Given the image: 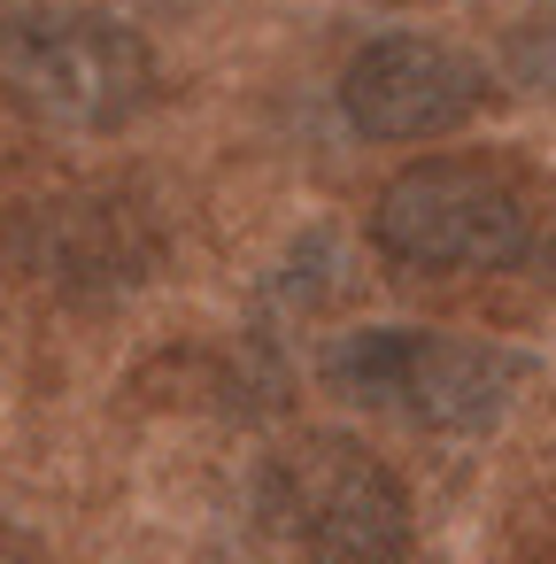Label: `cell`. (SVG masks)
Wrapping results in <instances>:
<instances>
[{
	"label": "cell",
	"mask_w": 556,
	"mask_h": 564,
	"mask_svg": "<svg viewBox=\"0 0 556 564\" xmlns=\"http://www.w3.org/2000/svg\"><path fill=\"white\" fill-rule=\"evenodd\" d=\"M263 518L309 564H410V541H417L402 471L348 433L286 441L263 464Z\"/></svg>",
	"instance_id": "cell-3"
},
{
	"label": "cell",
	"mask_w": 556,
	"mask_h": 564,
	"mask_svg": "<svg viewBox=\"0 0 556 564\" xmlns=\"http://www.w3.org/2000/svg\"><path fill=\"white\" fill-rule=\"evenodd\" d=\"M494 78L479 55L433 32H379L340 70V117L363 140H440L487 109Z\"/></svg>",
	"instance_id": "cell-6"
},
{
	"label": "cell",
	"mask_w": 556,
	"mask_h": 564,
	"mask_svg": "<svg viewBox=\"0 0 556 564\" xmlns=\"http://www.w3.org/2000/svg\"><path fill=\"white\" fill-rule=\"evenodd\" d=\"M541 240L533 194L494 155H425L379 186L371 248L410 279H494Z\"/></svg>",
	"instance_id": "cell-1"
},
{
	"label": "cell",
	"mask_w": 556,
	"mask_h": 564,
	"mask_svg": "<svg viewBox=\"0 0 556 564\" xmlns=\"http://www.w3.org/2000/svg\"><path fill=\"white\" fill-rule=\"evenodd\" d=\"M9 256L24 279H40L47 294H70V302H101V294H124L155 271L163 256V217L148 209V194L132 186H63L47 202H32L17 225H9Z\"/></svg>",
	"instance_id": "cell-5"
},
{
	"label": "cell",
	"mask_w": 556,
	"mask_h": 564,
	"mask_svg": "<svg viewBox=\"0 0 556 564\" xmlns=\"http://www.w3.org/2000/svg\"><path fill=\"white\" fill-rule=\"evenodd\" d=\"M325 371L348 402L394 410L425 433H494L525 387V356L471 333H417V325L348 333Z\"/></svg>",
	"instance_id": "cell-4"
},
{
	"label": "cell",
	"mask_w": 556,
	"mask_h": 564,
	"mask_svg": "<svg viewBox=\"0 0 556 564\" xmlns=\"http://www.w3.org/2000/svg\"><path fill=\"white\" fill-rule=\"evenodd\" d=\"M510 63L525 70V86H556V17H541L533 32H517Z\"/></svg>",
	"instance_id": "cell-7"
},
{
	"label": "cell",
	"mask_w": 556,
	"mask_h": 564,
	"mask_svg": "<svg viewBox=\"0 0 556 564\" xmlns=\"http://www.w3.org/2000/svg\"><path fill=\"white\" fill-rule=\"evenodd\" d=\"M0 94L47 132H124L155 109V47L117 17L32 9L0 32Z\"/></svg>",
	"instance_id": "cell-2"
}]
</instances>
